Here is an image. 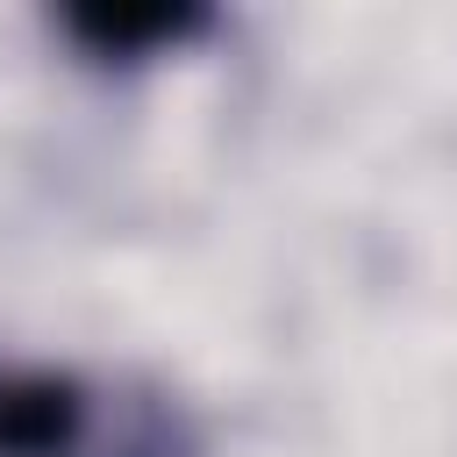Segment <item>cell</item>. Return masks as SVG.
<instances>
[{
	"mask_svg": "<svg viewBox=\"0 0 457 457\" xmlns=\"http://www.w3.org/2000/svg\"><path fill=\"white\" fill-rule=\"evenodd\" d=\"M79 436V393L57 378L0 386V457H64Z\"/></svg>",
	"mask_w": 457,
	"mask_h": 457,
	"instance_id": "obj_1",
	"label": "cell"
},
{
	"mask_svg": "<svg viewBox=\"0 0 457 457\" xmlns=\"http://www.w3.org/2000/svg\"><path fill=\"white\" fill-rule=\"evenodd\" d=\"M71 29L100 57H129V50H150V43H179L193 29V14L186 7H86V14H71Z\"/></svg>",
	"mask_w": 457,
	"mask_h": 457,
	"instance_id": "obj_2",
	"label": "cell"
}]
</instances>
